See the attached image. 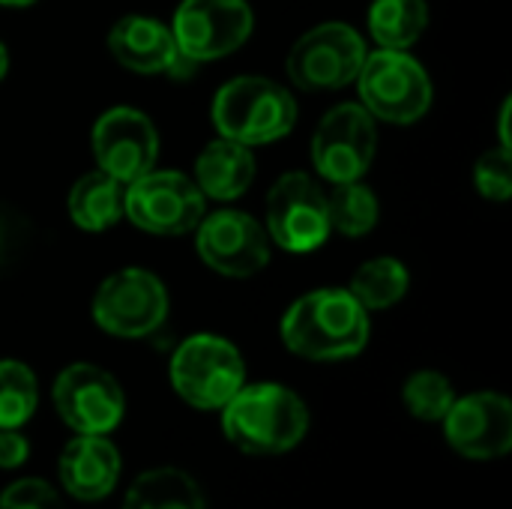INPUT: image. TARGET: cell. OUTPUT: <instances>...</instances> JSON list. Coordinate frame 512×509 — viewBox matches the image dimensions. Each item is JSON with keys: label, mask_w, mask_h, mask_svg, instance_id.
I'll return each mask as SVG.
<instances>
[{"label": "cell", "mask_w": 512, "mask_h": 509, "mask_svg": "<svg viewBox=\"0 0 512 509\" xmlns=\"http://www.w3.org/2000/svg\"><path fill=\"white\" fill-rule=\"evenodd\" d=\"M363 36L342 21H327L303 33L285 60L288 78L306 93H327L351 84L366 60Z\"/></svg>", "instance_id": "cell-6"}, {"label": "cell", "mask_w": 512, "mask_h": 509, "mask_svg": "<svg viewBox=\"0 0 512 509\" xmlns=\"http://www.w3.org/2000/svg\"><path fill=\"white\" fill-rule=\"evenodd\" d=\"M402 399H405V408L411 411V417L426 420V423H441L447 417L450 405L456 402V390L447 375L426 369V372H414L405 381Z\"/></svg>", "instance_id": "cell-25"}, {"label": "cell", "mask_w": 512, "mask_h": 509, "mask_svg": "<svg viewBox=\"0 0 512 509\" xmlns=\"http://www.w3.org/2000/svg\"><path fill=\"white\" fill-rule=\"evenodd\" d=\"M255 27L246 0H183L174 12V42L192 63H207L234 54Z\"/></svg>", "instance_id": "cell-10"}, {"label": "cell", "mask_w": 512, "mask_h": 509, "mask_svg": "<svg viewBox=\"0 0 512 509\" xmlns=\"http://www.w3.org/2000/svg\"><path fill=\"white\" fill-rule=\"evenodd\" d=\"M222 432L249 456H279L306 438L309 408L282 384H243L222 408Z\"/></svg>", "instance_id": "cell-2"}, {"label": "cell", "mask_w": 512, "mask_h": 509, "mask_svg": "<svg viewBox=\"0 0 512 509\" xmlns=\"http://www.w3.org/2000/svg\"><path fill=\"white\" fill-rule=\"evenodd\" d=\"M297 123V99L288 87L264 75H240L219 87L213 126L222 138L246 147L285 138Z\"/></svg>", "instance_id": "cell-3"}, {"label": "cell", "mask_w": 512, "mask_h": 509, "mask_svg": "<svg viewBox=\"0 0 512 509\" xmlns=\"http://www.w3.org/2000/svg\"><path fill=\"white\" fill-rule=\"evenodd\" d=\"M111 54L132 72L141 75H186L195 63L180 54L171 27L147 15H126L108 33Z\"/></svg>", "instance_id": "cell-16"}, {"label": "cell", "mask_w": 512, "mask_h": 509, "mask_svg": "<svg viewBox=\"0 0 512 509\" xmlns=\"http://www.w3.org/2000/svg\"><path fill=\"white\" fill-rule=\"evenodd\" d=\"M3 6H15V9H21V6H30V3H36V0H0Z\"/></svg>", "instance_id": "cell-30"}, {"label": "cell", "mask_w": 512, "mask_h": 509, "mask_svg": "<svg viewBox=\"0 0 512 509\" xmlns=\"http://www.w3.org/2000/svg\"><path fill=\"white\" fill-rule=\"evenodd\" d=\"M378 147L375 117L354 102L336 105L324 114L312 135V165L330 183L363 180Z\"/></svg>", "instance_id": "cell-11"}, {"label": "cell", "mask_w": 512, "mask_h": 509, "mask_svg": "<svg viewBox=\"0 0 512 509\" xmlns=\"http://www.w3.org/2000/svg\"><path fill=\"white\" fill-rule=\"evenodd\" d=\"M60 483L78 501H102L120 480V453L105 435H78L60 456Z\"/></svg>", "instance_id": "cell-17"}, {"label": "cell", "mask_w": 512, "mask_h": 509, "mask_svg": "<svg viewBox=\"0 0 512 509\" xmlns=\"http://www.w3.org/2000/svg\"><path fill=\"white\" fill-rule=\"evenodd\" d=\"M0 509H66L60 495L45 480H18L3 489Z\"/></svg>", "instance_id": "cell-27"}, {"label": "cell", "mask_w": 512, "mask_h": 509, "mask_svg": "<svg viewBox=\"0 0 512 509\" xmlns=\"http://www.w3.org/2000/svg\"><path fill=\"white\" fill-rule=\"evenodd\" d=\"M267 237L294 255L315 252L330 237L327 192L306 171L282 174L267 195Z\"/></svg>", "instance_id": "cell-7"}, {"label": "cell", "mask_w": 512, "mask_h": 509, "mask_svg": "<svg viewBox=\"0 0 512 509\" xmlns=\"http://www.w3.org/2000/svg\"><path fill=\"white\" fill-rule=\"evenodd\" d=\"M195 249L201 261L228 279H246L267 267L270 261V237L243 210H219L198 222Z\"/></svg>", "instance_id": "cell-13"}, {"label": "cell", "mask_w": 512, "mask_h": 509, "mask_svg": "<svg viewBox=\"0 0 512 509\" xmlns=\"http://www.w3.org/2000/svg\"><path fill=\"white\" fill-rule=\"evenodd\" d=\"M408 285H411V276L399 258H375V261H366L354 273L348 291L366 312H378V309L396 306L408 294Z\"/></svg>", "instance_id": "cell-22"}, {"label": "cell", "mask_w": 512, "mask_h": 509, "mask_svg": "<svg viewBox=\"0 0 512 509\" xmlns=\"http://www.w3.org/2000/svg\"><path fill=\"white\" fill-rule=\"evenodd\" d=\"M93 156L99 171L129 186L153 171L159 135L153 120L138 108H111L93 126Z\"/></svg>", "instance_id": "cell-14"}, {"label": "cell", "mask_w": 512, "mask_h": 509, "mask_svg": "<svg viewBox=\"0 0 512 509\" xmlns=\"http://www.w3.org/2000/svg\"><path fill=\"white\" fill-rule=\"evenodd\" d=\"M39 402L36 375L18 360H0V429H21Z\"/></svg>", "instance_id": "cell-24"}, {"label": "cell", "mask_w": 512, "mask_h": 509, "mask_svg": "<svg viewBox=\"0 0 512 509\" xmlns=\"http://www.w3.org/2000/svg\"><path fill=\"white\" fill-rule=\"evenodd\" d=\"M255 180V156L246 144L231 138L210 141L195 159V183L213 201L240 198Z\"/></svg>", "instance_id": "cell-18"}, {"label": "cell", "mask_w": 512, "mask_h": 509, "mask_svg": "<svg viewBox=\"0 0 512 509\" xmlns=\"http://www.w3.org/2000/svg\"><path fill=\"white\" fill-rule=\"evenodd\" d=\"M6 69H9V54H6V48H3V42H0V81H3Z\"/></svg>", "instance_id": "cell-29"}, {"label": "cell", "mask_w": 512, "mask_h": 509, "mask_svg": "<svg viewBox=\"0 0 512 509\" xmlns=\"http://www.w3.org/2000/svg\"><path fill=\"white\" fill-rule=\"evenodd\" d=\"M282 342L291 354L315 363L357 357L369 342V312L345 288H321L288 306Z\"/></svg>", "instance_id": "cell-1"}, {"label": "cell", "mask_w": 512, "mask_h": 509, "mask_svg": "<svg viewBox=\"0 0 512 509\" xmlns=\"http://www.w3.org/2000/svg\"><path fill=\"white\" fill-rule=\"evenodd\" d=\"M474 183L480 189L483 198L489 201H510L512 195V162L510 150L498 147L480 156L477 168H474Z\"/></svg>", "instance_id": "cell-26"}, {"label": "cell", "mask_w": 512, "mask_h": 509, "mask_svg": "<svg viewBox=\"0 0 512 509\" xmlns=\"http://www.w3.org/2000/svg\"><path fill=\"white\" fill-rule=\"evenodd\" d=\"M123 216L141 231L159 237H180L204 219V192L180 171H150L129 183L123 195Z\"/></svg>", "instance_id": "cell-9"}, {"label": "cell", "mask_w": 512, "mask_h": 509, "mask_svg": "<svg viewBox=\"0 0 512 509\" xmlns=\"http://www.w3.org/2000/svg\"><path fill=\"white\" fill-rule=\"evenodd\" d=\"M171 387L198 411H222L225 402L246 384L240 351L213 333L189 336L171 357Z\"/></svg>", "instance_id": "cell-4"}, {"label": "cell", "mask_w": 512, "mask_h": 509, "mask_svg": "<svg viewBox=\"0 0 512 509\" xmlns=\"http://www.w3.org/2000/svg\"><path fill=\"white\" fill-rule=\"evenodd\" d=\"M30 456V444L21 429H0V468H21Z\"/></svg>", "instance_id": "cell-28"}, {"label": "cell", "mask_w": 512, "mask_h": 509, "mask_svg": "<svg viewBox=\"0 0 512 509\" xmlns=\"http://www.w3.org/2000/svg\"><path fill=\"white\" fill-rule=\"evenodd\" d=\"M54 408L75 435H108L126 414L117 378L93 363H72L54 381Z\"/></svg>", "instance_id": "cell-12"}, {"label": "cell", "mask_w": 512, "mask_h": 509, "mask_svg": "<svg viewBox=\"0 0 512 509\" xmlns=\"http://www.w3.org/2000/svg\"><path fill=\"white\" fill-rule=\"evenodd\" d=\"M357 90L363 108L384 123H417L432 105V81L411 54L405 51H372L357 72Z\"/></svg>", "instance_id": "cell-5"}, {"label": "cell", "mask_w": 512, "mask_h": 509, "mask_svg": "<svg viewBox=\"0 0 512 509\" xmlns=\"http://www.w3.org/2000/svg\"><path fill=\"white\" fill-rule=\"evenodd\" d=\"M327 216H330V231H339L345 237H363L378 225L381 207L369 186L351 180V183H333V192H327Z\"/></svg>", "instance_id": "cell-23"}, {"label": "cell", "mask_w": 512, "mask_h": 509, "mask_svg": "<svg viewBox=\"0 0 512 509\" xmlns=\"http://www.w3.org/2000/svg\"><path fill=\"white\" fill-rule=\"evenodd\" d=\"M168 315V291L159 276L126 267L108 276L93 297V321L117 339H141L162 327Z\"/></svg>", "instance_id": "cell-8"}, {"label": "cell", "mask_w": 512, "mask_h": 509, "mask_svg": "<svg viewBox=\"0 0 512 509\" xmlns=\"http://www.w3.org/2000/svg\"><path fill=\"white\" fill-rule=\"evenodd\" d=\"M429 24L426 0H375L369 6V33L381 48H411Z\"/></svg>", "instance_id": "cell-21"}, {"label": "cell", "mask_w": 512, "mask_h": 509, "mask_svg": "<svg viewBox=\"0 0 512 509\" xmlns=\"http://www.w3.org/2000/svg\"><path fill=\"white\" fill-rule=\"evenodd\" d=\"M123 183L105 171H90L69 189V219L90 234L108 231L123 219Z\"/></svg>", "instance_id": "cell-19"}, {"label": "cell", "mask_w": 512, "mask_h": 509, "mask_svg": "<svg viewBox=\"0 0 512 509\" xmlns=\"http://www.w3.org/2000/svg\"><path fill=\"white\" fill-rule=\"evenodd\" d=\"M123 509H204V495L186 471L153 468L129 486Z\"/></svg>", "instance_id": "cell-20"}, {"label": "cell", "mask_w": 512, "mask_h": 509, "mask_svg": "<svg viewBox=\"0 0 512 509\" xmlns=\"http://www.w3.org/2000/svg\"><path fill=\"white\" fill-rule=\"evenodd\" d=\"M450 447L465 459H501L512 447V405L501 393H471L456 399L441 420Z\"/></svg>", "instance_id": "cell-15"}]
</instances>
